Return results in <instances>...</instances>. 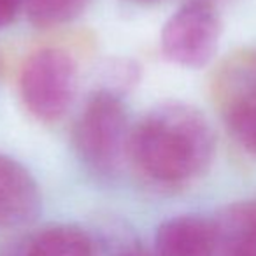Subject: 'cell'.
I'll return each instance as SVG.
<instances>
[{
	"label": "cell",
	"mask_w": 256,
	"mask_h": 256,
	"mask_svg": "<svg viewBox=\"0 0 256 256\" xmlns=\"http://www.w3.org/2000/svg\"><path fill=\"white\" fill-rule=\"evenodd\" d=\"M216 137L209 120L188 104L156 107L134 128L128 153L137 170L162 186H182L210 167Z\"/></svg>",
	"instance_id": "1"
},
{
	"label": "cell",
	"mask_w": 256,
	"mask_h": 256,
	"mask_svg": "<svg viewBox=\"0 0 256 256\" xmlns=\"http://www.w3.org/2000/svg\"><path fill=\"white\" fill-rule=\"evenodd\" d=\"M128 116L123 100L110 90L95 92L74 126L79 158L98 174H112L128 151Z\"/></svg>",
	"instance_id": "2"
},
{
	"label": "cell",
	"mask_w": 256,
	"mask_h": 256,
	"mask_svg": "<svg viewBox=\"0 0 256 256\" xmlns=\"http://www.w3.org/2000/svg\"><path fill=\"white\" fill-rule=\"evenodd\" d=\"M78 65L60 48H42L25 60L20 72V95L34 118L44 123L58 121L74 100Z\"/></svg>",
	"instance_id": "3"
},
{
	"label": "cell",
	"mask_w": 256,
	"mask_h": 256,
	"mask_svg": "<svg viewBox=\"0 0 256 256\" xmlns=\"http://www.w3.org/2000/svg\"><path fill=\"white\" fill-rule=\"evenodd\" d=\"M212 98L232 139L256 158V50H242L221 64Z\"/></svg>",
	"instance_id": "4"
},
{
	"label": "cell",
	"mask_w": 256,
	"mask_h": 256,
	"mask_svg": "<svg viewBox=\"0 0 256 256\" xmlns=\"http://www.w3.org/2000/svg\"><path fill=\"white\" fill-rule=\"evenodd\" d=\"M221 20L214 4L188 0L164 25L162 51L165 58L188 68H202L220 46Z\"/></svg>",
	"instance_id": "5"
},
{
	"label": "cell",
	"mask_w": 256,
	"mask_h": 256,
	"mask_svg": "<svg viewBox=\"0 0 256 256\" xmlns=\"http://www.w3.org/2000/svg\"><path fill=\"white\" fill-rule=\"evenodd\" d=\"M40 193L20 162L0 153V228H20L37 220Z\"/></svg>",
	"instance_id": "6"
},
{
	"label": "cell",
	"mask_w": 256,
	"mask_h": 256,
	"mask_svg": "<svg viewBox=\"0 0 256 256\" xmlns=\"http://www.w3.org/2000/svg\"><path fill=\"white\" fill-rule=\"evenodd\" d=\"M154 256H216L214 221L195 214L164 221L154 238Z\"/></svg>",
	"instance_id": "7"
},
{
	"label": "cell",
	"mask_w": 256,
	"mask_h": 256,
	"mask_svg": "<svg viewBox=\"0 0 256 256\" xmlns=\"http://www.w3.org/2000/svg\"><path fill=\"white\" fill-rule=\"evenodd\" d=\"M212 221L216 256H256V200L232 204Z\"/></svg>",
	"instance_id": "8"
},
{
	"label": "cell",
	"mask_w": 256,
	"mask_h": 256,
	"mask_svg": "<svg viewBox=\"0 0 256 256\" xmlns=\"http://www.w3.org/2000/svg\"><path fill=\"white\" fill-rule=\"evenodd\" d=\"M25 256H96V249L81 228L58 224L26 238Z\"/></svg>",
	"instance_id": "9"
},
{
	"label": "cell",
	"mask_w": 256,
	"mask_h": 256,
	"mask_svg": "<svg viewBox=\"0 0 256 256\" xmlns=\"http://www.w3.org/2000/svg\"><path fill=\"white\" fill-rule=\"evenodd\" d=\"M88 4L90 0H23V9L36 26L50 28L76 20Z\"/></svg>",
	"instance_id": "10"
},
{
	"label": "cell",
	"mask_w": 256,
	"mask_h": 256,
	"mask_svg": "<svg viewBox=\"0 0 256 256\" xmlns=\"http://www.w3.org/2000/svg\"><path fill=\"white\" fill-rule=\"evenodd\" d=\"M23 8V0H0V30L11 25Z\"/></svg>",
	"instance_id": "11"
},
{
	"label": "cell",
	"mask_w": 256,
	"mask_h": 256,
	"mask_svg": "<svg viewBox=\"0 0 256 256\" xmlns=\"http://www.w3.org/2000/svg\"><path fill=\"white\" fill-rule=\"evenodd\" d=\"M25 240H14L0 249V256H25Z\"/></svg>",
	"instance_id": "12"
},
{
	"label": "cell",
	"mask_w": 256,
	"mask_h": 256,
	"mask_svg": "<svg viewBox=\"0 0 256 256\" xmlns=\"http://www.w3.org/2000/svg\"><path fill=\"white\" fill-rule=\"evenodd\" d=\"M116 256H154V254H151L150 251H146V249L140 248V246H128L123 251L118 252Z\"/></svg>",
	"instance_id": "13"
},
{
	"label": "cell",
	"mask_w": 256,
	"mask_h": 256,
	"mask_svg": "<svg viewBox=\"0 0 256 256\" xmlns=\"http://www.w3.org/2000/svg\"><path fill=\"white\" fill-rule=\"evenodd\" d=\"M206 2H210V4H214V6H216V0H206Z\"/></svg>",
	"instance_id": "14"
}]
</instances>
